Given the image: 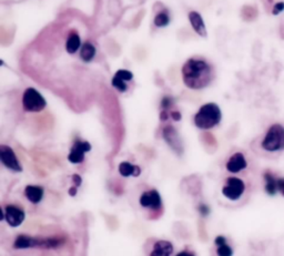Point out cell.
Returning <instances> with one entry per match:
<instances>
[{"label": "cell", "mask_w": 284, "mask_h": 256, "mask_svg": "<svg viewBox=\"0 0 284 256\" xmlns=\"http://www.w3.org/2000/svg\"><path fill=\"white\" fill-rule=\"evenodd\" d=\"M262 148L269 152L280 151L284 149V128L281 125H273L266 132Z\"/></svg>", "instance_id": "obj_3"}, {"label": "cell", "mask_w": 284, "mask_h": 256, "mask_svg": "<svg viewBox=\"0 0 284 256\" xmlns=\"http://www.w3.org/2000/svg\"><path fill=\"white\" fill-rule=\"evenodd\" d=\"M112 84H113L114 88H117L118 90L121 91V92L127 91V87H128V85L126 84V81L121 80L120 78H118V77H116V76H114L113 79H112Z\"/></svg>", "instance_id": "obj_22"}, {"label": "cell", "mask_w": 284, "mask_h": 256, "mask_svg": "<svg viewBox=\"0 0 284 256\" xmlns=\"http://www.w3.org/2000/svg\"><path fill=\"white\" fill-rule=\"evenodd\" d=\"M182 77L186 87L193 90L206 88L211 82V67L205 60L190 59L182 68Z\"/></svg>", "instance_id": "obj_1"}, {"label": "cell", "mask_w": 284, "mask_h": 256, "mask_svg": "<svg viewBox=\"0 0 284 256\" xmlns=\"http://www.w3.org/2000/svg\"><path fill=\"white\" fill-rule=\"evenodd\" d=\"M264 180H265V191L268 192V194L274 195L279 191V180H277L271 173L264 174Z\"/></svg>", "instance_id": "obj_16"}, {"label": "cell", "mask_w": 284, "mask_h": 256, "mask_svg": "<svg viewBox=\"0 0 284 256\" xmlns=\"http://www.w3.org/2000/svg\"><path fill=\"white\" fill-rule=\"evenodd\" d=\"M5 217L8 224L12 228H17L25 220V213L19 207H16L14 205H8L5 210Z\"/></svg>", "instance_id": "obj_9"}, {"label": "cell", "mask_w": 284, "mask_h": 256, "mask_svg": "<svg viewBox=\"0 0 284 256\" xmlns=\"http://www.w3.org/2000/svg\"><path fill=\"white\" fill-rule=\"evenodd\" d=\"M91 150V146L89 142L86 141H76L74 147L71 148L69 155H68V160L71 163H81L84 160V154Z\"/></svg>", "instance_id": "obj_7"}, {"label": "cell", "mask_w": 284, "mask_h": 256, "mask_svg": "<svg viewBox=\"0 0 284 256\" xmlns=\"http://www.w3.org/2000/svg\"><path fill=\"white\" fill-rule=\"evenodd\" d=\"M199 211H200V213L202 215H207L209 214V212H210V210H209V207H207V205H200V207H199Z\"/></svg>", "instance_id": "obj_26"}, {"label": "cell", "mask_w": 284, "mask_h": 256, "mask_svg": "<svg viewBox=\"0 0 284 256\" xmlns=\"http://www.w3.org/2000/svg\"><path fill=\"white\" fill-rule=\"evenodd\" d=\"M244 190L245 185L242 180H240L238 178H229L227 184L222 189V193L226 198L235 201V200L241 198Z\"/></svg>", "instance_id": "obj_5"}, {"label": "cell", "mask_w": 284, "mask_h": 256, "mask_svg": "<svg viewBox=\"0 0 284 256\" xmlns=\"http://www.w3.org/2000/svg\"><path fill=\"white\" fill-rule=\"evenodd\" d=\"M221 110L215 103H207L202 105L194 117V125L199 129L207 130L219 125L221 121Z\"/></svg>", "instance_id": "obj_2"}, {"label": "cell", "mask_w": 284, "mask_h": 256, "mask_svg": "<svg viewBox=\"0 0 284 256\" xmlns=\"http://www.w3.org/2000/svg\"><path fill=\"white\" fill-rule=\"evenodd\" d=\"M76 193H77V186H74V187H71V189L69 190V194L71 196H75Z\"/></svg>", "instance_id": "obj_31"}, {"label": "cell", "mask_w": 284, "mask_h": 256, "mask_svg": "<svg viewBox=\"0 0 284 256\" xmlns=\"http://www.w3.org/2000/svg\"><path fill=\"white\" fill-rule=\"evenodd\" d=\"M163 136L165 141L168 142V144H170L173 149H176V146H177V149H178V133L172 127L165 128L163 131Z\"/></svg>", "instance_id": "obj_19"}, {"label": "cell", "mask_w": 284, "mask_h": 256, "mask_svg": "<svg viewBox=\"0 0 284 256\" xmlns=\"http://www.w3.org/2000/svg\"><path fill=\"white\" fill-rule=\"evenodd\" d=\"M176 256H194V255L191 253H188V252H181V253H179Z\"/></svg>", "instance_id": "obj_32"}, {"label": "cell", "mask_w": 284, "mask_h": 256, "mask_svg": "<svg viewBox=\"0 0 284 256\" xmlns=\"http://www.w3.org/2000/svg\"><path fill=\"white\" fill-rule=\"evenodd\" d=\"M224 243H227L226 237H223V236H218L217 238H215V244H217L218 246H219V245L224 244Z\"/></svg>", "instance_id": "obj_27"}, {"label": "cell", "mask_w": 284, "mask_h": 256, "mask_svg": "<svg viewBox=\"0 0 284 256\" xmlns=\"http://www.w3.org/2000/svg\"><path fill=\"white\" fill-rule=\"evenodd\" d=\"M283 10H284V2H279V3H277V5L274 6L273 15H278Z\"/></svg>", "instance_id": "obj_24"}, {"label": "cell", "mask_w": 284, "mask_h": 256, "mask_svg": "<svg viewBox=\"0 0 284 256\" xmlns=\"http://www.w3.org/2000/svg\"><path fill=\"white\" fill-rule=\"evenodd\" d=\"M189 20L191 23V26L193 28V30L196 31L198 35H200L201 37L207 36V29L205 21H203L201 15L197 11H191L189 14Z\"/></svg>", "instance_id": "obj_11"}, {"label": "cell", "mask_w": 284, "mask_h": 256, "mask_svg": "<svg viewBox=\"0 0 284 256\" xmlns=\"http://www.w3.org/2000/svg\"><path fill=\"white\" fill-rule=\"evenodd\" d=\"M217 254L218 256H232L233 251L231 247L227 244V243H224V244L218 246Z\"/></svg>", "instance_id": "obj_21"}, {"label": "cell", "mask_w": 284, "mask_h": 256, "mask_svg": "<svg viewBox=\"0 0 284 256\" xmlns=\"http://www.w3.org/2000/svg\"><path fill=\"white\" fill-rule=\"evenodd\" d=\"M14 246L16 249H29V247L37 246V238L27 235H19L16 238Z\"/></svg>", "instance_id": "obj_15"}, {"label": "cell", "mask_w": 284, "mask_h": 256, "mask_svg": "<svg viewBox=\"0 0 284 256\" xmlns=\"http://www.w3.org/2000/svg\"><path fill=\"white\" fill-rule=\"evenodd\" d=\"M114 76L118 77V78H120L121 80H124V81H130L131 79L133 78V75L128 70H119V71H117V74Z\"/></svg>", "instance_id": "obj_23"}, {"label": "cell", "mask_w": 284, "mask_h": 256, "mask_svg": "<svg viewBox=\"0 0 284 256\" xmlns=\"http://www.w3.org/2000/svg\"><path fill=\"white\" fill-rule=\"evenodd\" d=\"M96 54V48L93 47L91 44H89V42H86V44H83L81 49H80V57L83 61H91L93 57H95Z\"/></svg>", "instance_id": "obj_18"}, {"label": "cell", "mask_w": 284, "mask_h": 256, "mask_svg": "<svg viewBox=\"0 0 284 256\" xmlns=\"http://www.w3.org/2000/svg\"><path fill=\"white\" fill-rule=\"evenodd\" d=\"M245 168H247V161H245V157L242 153L233 154L227 163L228 171H230L232 173H238Z\"/></svg>", "instance_id": "obj_10"}, {"label": "cell", "mask_w": 284, "mask_h": 256, "mask_svg": "<svg viewBox=\"0 0 284 256\" xmlns=\"http://www.w3.org/2000/svg\"><path fill=\"white\" fill-rule=\"evenodd\" d=\"M0 160L8 169L16 171V172L23 171V166H21L19 160L17 159L15 152L12 151L10 147L0 146Z\"/></svg>", "instance_id": "obj_6"}, {"label": "cell", "mask_w": 284, "mask_h": 256, "mask_svg": "<svg viewBox=\"0 0 284 256\" xmlns=\"http://www.w3.org/2000/svg\"><path fill=\"white\" fill-rule=\"evenodd\" d=\"M140 204L143 207H149L152 210H158L161 207V196L155 190L147 191L140 196Z\"/></svg>", "instance_id": "obj_8"}, {"label": "cell", "mask_w": 284, "mask_h": 256, "mask_svg": "<svg viewBox=\"0 0 284 256\" xmlns=\"http://www.w3.org/2000/svg\"><path fill=\"white\" fill-rule=\"evenodd\" d=\"M73 181L75 182V186H80V184H81V177L78 176V174H75V176H73Z\"/></svg>", "instance_id": "obj_25"}, {"label": "cell", "mask_w": 284, "mask_h": 256, "mask_svg": "<svg viewBox=\"0 0 284 256\" xmlns=\"http://www.w3.org/2000/svg\"><path fill=\"white\" fill-rule=\"evenodd\" d=\"M169 21H170L169 16L165 12H160V14L155 16V25L156 27H165V26L169 25Z\"/></svg>", "instance_id": "obj_20"}, {"label": "cell", "mask_w": 284, "mask_h": 256, "mask_svg": "<svg viewBox=\"0 0 284 256\" xmlns=\"http://www.w3.org/2000/svg\"><path fill=\"white\" fill-rule=\"evenodd\" d=\"M119 172L122 177H139L141 170L138 165H132L129 162H122L119 165Z\"/></svg>", "instance_id": "obj_14"}, {"label": "cell", "mask_w": 284, "mask_h": 256, "mask_svg": "<svg viewBox=\"0 0 284 256\" xmlns=\"http://www.w3.org/2000/svg\"><path fill=\"white\" fill-rule=\"evenodd\" d=\"M80 46H81V40L77 33H70L68 37V40L66 42V49L69 53H75L76 51H78Z\"/></svg>", "instance_id": "obj_17"}, {"label": "cell", "mask_w": 284, "mask_h": 256, "mask_svg": "<svg viewBox=\"0 0 284 256\" xmlns=\"http://www.w3.org/2000/svg\"><path fill=\"white\" fill-rule=\"evenodd\" d=\"M171 117L173 118V120H176V121L181 120V114L180 112H177V111H173V112H171Z\"/></svg>", "instance_id": "obj_28"}, {"label": "cell", "mask_w": 284, "mask_h": 256, "mask_svg": "<svg viewBox=\"0 0 284 256\" xmlns=\"http://www.w3.org/2000/svg\"><path fill=\"white\" fill-rule=\"evenodd\" d=\"M170 103H171L170 98H164L162 101V106L165 109V108H168V106H170Z\"/></svg>", "instance_id": "obj_30"}, {"label": "cell", "mask_w": 284, "mask_h": 256, "mask_svg": "<svg viewBox=\"0 0 284 256\" xmlns=\"http://www.w3.org/2000/svg\"><path fill=\"white\" fill-rule=\"evenodd\" d=\"M25 195L31 203H39L44 196V190L42 187L37 185H28L25 189Z\"/></svg>", "instance_id": "obj_13"}, {"label": "cell", "mask_w": 284, "mask_h": 256, "mask_svg": "<svg viewBox=\"0 0 284 256\" xmlns=\"http://www.w3.org/2000/svg\"><path fill=\"white\" fill-rule=\"evenodd\" d=\"M173 245L168 241H158L154 246L150 256H171Z\"/></svg>", "instance_id": "obj_12"}, {"label": "cell", "mask_w": 284, "mask_h": 256, "mask_svg": "<svg viewBox=\"0 0 284 256\" xmlns=\"http://www.w3.org/2000/svg\"><path fill=\"white\" fill-rule=\"evenodd\" d=\"M279 191L284 195V179H279Z\"/></svg>", "instance_id": "obj_29"}, {"label": "cell", "mask_w": 284, "mask_h": 256, "mask_svg": "<svg viewBox=\"0 0 284 256\" xmlns=\"http://www.w3.org/2000/svg\"><path fill=\"white\" fill-rule=\"evenodd\" d=\"M23 104L28 112H39L46 108V100L36 89L28 88L24 93Z\"/></svg>", "instance_id": "obj_4"}, {"label": "cell", "mask_w": 284, "mask_h": 256, "mask_svg": "<svg viewBox=\"0 0 284 256\" xmlns=\"http://www.w3.org/2000/svg\"><path fill=\"white\" fill-rule=\"evenodd\" d=\"M165 119H167V112H163L161 113V120H165Z\"/></svg>", "instance_id": "obj_33"}]
</instances>
